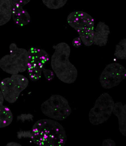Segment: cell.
Returning <instances> with one entry per match:
<instances>
[{
	"label": "cell",
	"mask_w": 126,
	"mask_h": 146,
	"mask_svg": "<svg viewBox=\"0 0 126 146\" xmlns=\"http://www.w3.org/2000/svg\"><path fill=\"white\" fill-rule=\"evenodd\" d=\"M31 133L32 141L38 146H63L67 141L63 127L52 119L37 121L32 127Z\"/></svg>",
	"instance_id": "obj_1"
},
{
	"label": "cell",
	"mask_w": 126,
	"mask_h": 146,
	"mask_svg": "<svg viewBox=\"0 0 126 146\" xmlns=\"http://www.w3.org/2000/svg\"><path fill=\"white\" fill-rule=\"evenodd\" d=\"M54 53L51 57L52 70L56 76L65 83H74L78 76L77 68L69 60L71 49L68 44L61 42L53 46Z\"/></svg>",
	"instance_id": "obj_2"
},
{
	"label": "cell",
	"mask_w": 126,
	"mask_h": 146,
	"mask_svg": "<svg viewBox=\"0 0 126 146\" xmlns=\"http://www.w3.org/2000/svg\"><path fill=\"white\" fill-rule=\"evenodd\" d=\"M67 21L78 32L85 46L90 47L93 44L94 21L90 15L83 11H74L68 15Z\"/></svg>",
	"instance_id": "obj_3"
},
{
	"label": "cell",
	"mask_w": 126,
	"mask_h": 146,
	"mask_svg": "<svg viewBox=\"0 0 126 146\" xmlns=\"http://www.w3.org/2000/svg\"><path fill=\"white\" fill-rule=\"evenodd\" d=\"M10 54L0 60V68L9 74H18L25 72L28 66V54L27 50L18 48L15 43L9 46Z\"/></svg>",
	"instance_id": "obj_4"
},
{
	"label": "cell",
	"mask_w": 126,
	"mask_h": 146,
	"mask_svg": "<svg viewBox=\"0 0 126 146\" xmlns=\"http://www.w3.org/2000/svg\"><path fill=\"white\" fill-rule=\"evenodd\" d=\"M42 113L48 118L63 121L72 113L68 100L59 95H53L41 106Z\"/></svg>",
	"instance_id": "obj_5"
},
{
	"label": "cell",
	"mask_w": 126,
	"mask_h": 146,
	"mask_svg": "<svg viewBox=\"0 0 126 146\" xmlns=\"http://www.w3.org/2000/svg\"><path fill=\"white\" fill-rule=\"evenodd\" d=\"M28 84V79L23 75L13 74L2 80L0 83V90L4 99L9 103L13 104L17 100Z\"/></svg>",
	"instance_id": "obj_6"
},
{
	"label": "cell",
	"mask_w": 126,
	"mask_h": 146,
	"mask_svg": "<svg viewBox=\"0 0 126 146\" xmlns=\"http://www.w3.org/2000/svg\"><path fill=\"white\" fill-rule=\"evenodd\" d=\"M114 104L113 98L108 93H103L97 98L94 106L90 111V122L97 125L107 121L113 113Z\"/></svg>",
	"instance_id": "obj_7"
},
{
	"label": "cell",
	"mask_w": 126,
	"mask_h": 146,
	"mask_svg": "<svg viewBox=\"0 0 126 146\" xmlns=\"http://www.w3.org/2000/svg\"><path fill=\"white\" fill-rule=\"evenodd\" d=\"M28 52L27 72L30 79L36 82L41 78L44 66L49 60V56L44 50L36 47H31Z\"/></svg>",
	"instance_id": "obj_8"
},
{
	"label": "cell",
	"mask_w": 126,
	"mask_h": 146,
	"mask_svg": "<svg viewBox=\"0 0 126 146\" xmlns=\"http://www.w3.org/2000/svg\"><path fill=\"white\" fill-rule=\"evenodd\" d=\"M126 78V69L121 64L114 63L107 65L100 77L101 86L105 89L115 87Z\"/></svg>",
	"instance_id": "obj_9"
},
{
	"label": "cell",
	"mask_w": 126,
	"mask_h": 146,
	"mask_svg": "<svg viewBox=\"0 0 126 146\" xmlns=\"http://www.w3.org/2000/svg\"><path fill=\"white\" fill-rule=\"evenodd\" d=\"M12 7V18L15 23L21 27L27 25L30 22L31 17L23 7L31 0H10Z\"/></svg>",
	"instance_id": "obj_10"
},
{
	"label": "cell",
	"mask_w": 126,
	"mask_h": 146,
	"mask_svg": "<svg viewBox=\"0 0 126 146\" xmlns=\"http://www.w3.org/2000/svg\"><path fill=\"white\" fill-rule=\"evenodd\" d=\"M110 32L109 27L104 22H100L94 28L93 44L100 47L106 45Z\"/></svg>",
	"instance_id": "obj_11"
},
{
	"label": "cell",
	"mask_w": 126,
	"mask_h": 146,
	"mask_svg": "<svg viewBox=\"0 0 126 146\" xmlns=\"http://www.w3.org/2000/svg\"><path fill=\"white\" fill-rule=\"evenodd\" d=\"M113 113L118 118L120 132L126 137V104L123 105L121 102L115 103Z\"/></svg>",
	"instance_id": "obj_12"
},
{
	"label": "cell",
	"mask_w": 126,
	"mask_h": 146,
	"mask_svg": "<svg viewBox=\"0 0 126 146\" xmlns=\"http://www.w3.org/2000/svg\"><path fill=\"white\" fill-rule=\"evenodd\" d=\"M4 98L0 90V128L9 125L13 120V115L8 107L3 105Z\"/></svg>",
	"instance_id": "obj_13"
},
{
	"label": "cell",
	"mask_w": 126,
	"mask_h": 146,
	"mask_svg": "<svg viewBox=\"0 0 126 146\" xmlns=\"http://www.w3.org/2000/svg\"><path fill=\"white\" fill-rule=\"evenodd\" d=\"M12 18V7L10 0H0V27L4 25Z\"/></svg>",
	"instance_id": "obj_14"
},
{
	"label": "cell",
	"mask_w": 126,
	"mask_h": 146,
	"mask_svg": "<svg viewBox=\"0 0 126 146\" xmlns=\"http://www.w3.org/2000/svg\"><path fill=\"white\" fill-rule=\"evenodd\" d=\"M114 55L120 60H126V38L120 40L116 45Z\"/></svg>",
	"instance_id": "obj_15"
},
{
	"label": "cell",
	"mask_w": 126,
	"mask_h": 146,
	"mask_svg": "<svg viewBox=\"0 0 126 146\" xmlns=\"http://www.w3.org/2000/svg\"><path fill=\"white\" fill-rule=\"evenodd\" d=\"M68 0H42V3L48 9H58L64 7Z\"/></svg>",
	"instance_id": "obj_16"
},
{
	"label": "cell",
	"mask_w": 126,
	"mask_h": 146,
	"mask_svg": "<svg viewBox=\"0 0 126 146\" xmlns=\"http://www.w3.org/2000/svg\"><path fill=\"white\" fill-rule=\"evenodd\" d=\"M43 73L46 79L48 81L52 80L54 78V72L50 70L44 68L43 71Z\"/></svg>",
	"instance_id": "obj_17"
},
{
	"label": "cell",
	"mask_w": 126,
	"mask_h": 146,
	"mask_svg": "<svg viewBox=\"0 0 126 146\" xmlns=\"http://www.w3.org/2000/svg\"><path fill=\"white\" fill-rule=\"evenodd\" d=\"M82 41L80 37H76L72 41V44L73 46L75 48H79L80 47L82 44Z\"/></svg>",
	"instance_id": "obj_18"
},
{
	"label": "cell",
	"mask_w": 126,
	"mask_h": 146,
	"mask_svg": "<svg viewBox=\"0 0 126 146\" xmlns=\"http://www.w3.org/2000/svg\"><path fill=\"white\" fill-rule=\"evenodd\" d=\"M17 137L18 138H21L23 137H30L31 138L32 136V133H29L28 132L26 131H21L18 132L17 133Z\"/></svg>",
	"instance_id": "obj_19"
},
{
	"label": "cell",
	"mask_w": 126,
	"mask_h": 146,
	"mask_svg": "<svg viewBox=\"0 0 126 146\" xmlns=\"http://www.w3.org/2000/svg\"><path fill=\"white\" fill-rule=\"evenodd\" d=\"M102 145L103 146H116L115 142L113 140L110 139H104L102 143Z\"/></svg>",
	"instance_id": "obj_20"
},
{
	"label": "cell",
	"mask_w": 126,
	"mask_h": 146,
	"mask_svg": "<svg viewBox=\"0 0 126 146\" xmlns=\"http://www.w3.org/2000/svg\"><path fill=\"white\" fill-rule=\"evenodd\" d=\"M7 146H22L19 143H15V142H10V143H7Z\"/></svg>",
	"instance_id": "obj_21"
}]
</instances>
